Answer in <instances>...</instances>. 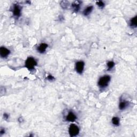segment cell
Segmentation results:
<instances>
[{
  "instance_id": "obj_7",
  "label": "cell",
  "mask_w": 137,
  "mask_h": 137,
  "mask_svg": "<svg viewBox=\"0 0 137 137\" xmlns=\"http://www.w3.org/2000/svg\"><path fill=\"white\" fill-rule=\"evenodd\" d=\"M77 116L75 115V113L72 111H70L66 115L65 120L66 121L73 122H75L77 120Z\"/></svg>"
},
{
  "instance_id": "obj_9",
  "label": "cell",
  "mask_w": 137,
  "mask_h": 137,
  "mask_svg": "<svg viewBox=\"0 0 137 137\" xmlns=\"http://www.w3.org/2000/svg\"><path fill=\"white\" fill-rule=\"evenodd\" d=\"M81 4V2L79 1H75L74 3H72L71 6H72V9L73 11L75 12H78L80 8Z\"/></svg>"
},
{
  "instance_id": "obj_17",
  "label": "cell",
  "mask_w": 137,
  "mask_h": 137,
  "mask_svg": "<svg viewBox=\"0 0 137 137\" xmlns=\"http://www.w3.org/2000/svg\"><path fill=\"white\" fill-rule=\"evenodd\" d=\"M3 118H4V119H5V120H8V118H9V115H8L7 113H4V115H3Z\"/></svg>"
},
{
  "instance_id": "obj_12",
  "label": "cell",
  "mask_w": 137,
  "mask_h": 137,
  "mask_svg": "<svg viewBox=\"0 0 137 137\" xmlns=\"http://www.w3.org/2000/svg\"><path fill=\"white\" fill-rule=\"evenodd\" d=\"M130 25L132 28H136V16L132 18L130 20Z\"/></svg>"
},
{
  "instance_id": "obj_4",
  "label": "cell",
  "mask_w": 137,
  "mask_h": 137,
  "mask_svg": "<svg viewBox=\"0 0 137 137\" xmlns=\"http://www.w3.org/2000/svg\"><path fill=\"white\" fill-rule=\"evenodd\" d=\"M12 14L15 18H19L21 16V8L20 6L18 4H14L13 6V8L12 9Z\"/></svg>"
},
{
  "instance_id": "obj_15",
  "label": "cell",
  "mask_w": 137,
  "mask_h": 137,
  "mask_svg": "<svg viewBox=\"0 0 137 137\" xmlns=\"http://www.w3.org/2000/svg\"><path fill=\"white\" fill-rule=\"evenodd\" d=\"M96 4H97V5L100 8H103L104 6H105L104 3L103 1H97V3H96Z\"/></svg>"
},
{
  "instance_id": "obj_16",
  "label": "cell",
  "mask_w": 137,
  "mask_h": 137,
  "mask_svg": "<svg viewBox=\"0 0 137 137\" xmlns=\"http://www.w3.org/2000/svg\"><path fill=\"white\" fill-rule=\"evenodd\" d=\"M47 79L50 80V81H53L55 79L54 77L53 76H52V75H49L48 77H47Z\"/></svg>"
},
{
  "instance_id": "obj_13",
  "label": "cell",
  "mask_w": 137,
  "mask_h": 137,
  "mask_svg": "<svg viewBox=\"0 0 137 137\" xmlns=\"http://www.w3.org/2000/svg\"><path fill=\"white\" fill-rule=\"evenodd\" d=\"M112 123L115 126H118L120 125V118L117 117H113L112 118Z\"/></svg>"
},
{
  "instance_id": "obj_10",
  "label": "cell",
  "mask_w": 137,
  "mask_h": 137,
  "mask_svg": "<svg viewBox=\"0 0 137 137\" xmlns=\"http://www.w3.org/2000/svg\"><path fill=\"white\" fill-rule=\"evenodd\" d=\"M129 102L125 101V100H122L119 103V109L121 110H123L126 109V108L128 106Z\"/></svg>"
},
{
  "instance_id": "obj_1",
  "label": "cell",
  "mask_w": 137,
  "mask_h": 137,
  "mask_svg": "<svg viewBox=\"0 0 137 137\" xmlns=\"http://www.w3.org/2000/svg\"><path fill=\"white\" fill-rule=\"evenodd\" d=\"M111 80V77L109 75H104L100 77L98 81V86L100 88H104L109 85Z\"/></svg>"
},
{
  "instance_id": "obj_14",
  "label": "cell",
  "mask_w": 137,
  "mask_h": 137,
  "mask_svg": "<svg viewBox=\"0 0 137 137\" xmlns=\"http://www.w3.org/2000/svg\"><path fill=\"white\" fill-rule=\"evenodd\" d=\"M115 64L113 61H109L107 64V65L108 67V70H111L112 68L115 66Z\"/></svg>"
},
{
  "instance_id": "obj_11",
  "label": "cell",
  "mask_w": 137,
  "mask_h": 137,
  "mask_svg": "<svg viewBox=\"0 0 137 137\" xmlns=\"http://www.w3.org/2000/svg\"><path fill=\"white\" fill-rule=\"evenodd\" d=\"M93 10V7L92 6H90L86 7L83 11V15L85 16H88L90 13L92 12Z\"/></svg>"
},
{
  "instance_id": "obj_18",
  "label": "cell",
  "mask_w": 137,
  "mask_h": 137,
  "mask_svg": "<svg viewBox=\"0 0 137 137\" xmlns=\"http://www.w3.org/2000/svg\"><path fill=\"white\" fill-rule=\"evenodd\" d=\"M4 133H5V130H4V129H1V131H0V134H1V135H2Z\"/></svg>"
},
{
  "instance_id": "obj_3",
  "label": "cell",
  "mask_w": 137,
  "mask_h": 137,
  "mask_svg": "<svg viewBox=\"0 0 137 137\" xmlns=\"http://www.w3.org/2000/svg\"><path fill=\"white\" fill-rule=\"evenodd\" d=\"M68 133L70 136L74 137L78 135L79 133V129L78 126L75 124H71L68 129Z\"/></svg>"
},
{
  "instance_id": "obj_8",
  "label": "cell",
  "mask_w": 137,
  "mask_h": 137,
  "mask_svg": "<svg viewBox=\"0 0 137 137\" xmlns=\"http://www.w3.org/2000/svg\"><path fill=\"white\" fill-rule=\"evenodd\" d=\"M48 47V45L45 43H41L37 48V51L41 54L44 53L47 49Z\"/></svg>"
},
{
  "instance_id": "obj_6",
  "label": "cell",
  "mask_w": 137,
  "mask_h": 137,
  "mask_svg": "<svg viewBox=\"0 0 137 137\" xmlns=\"http://www.w3.org/2000/svg\"><path fill=\"white\" fill-rule=\"evenodd\" d=\"M10 54V51L4 47H1L0 48V55L3 58H7Z\"/></svg>"
},
{
  "instance_id": "obj_5",
  "label": "cell",
  "mask_w": 137,
  "mask_h": 137,
  "mask_svg": "<svg viewBox=\"0 0 137 137\" xmlns=\"http://www.w3.org/2000/svg\"><path fill=\"white\" fill-rule=\"evenodd\" d=\"M85 67V63L83 61H78L76 63L75 68L76 72L79 74H81L83 72Z\"/></svg>"
},
{
  "instance_id": "obj_2",
  "label": "cell",
  "mask_w": 137,
  "mask_h": 137,
  "mask_svg": "<svg viewBox=\"0 0 137 137\" xmlns=\"http://www.w3.org/2000/svg\"><path fill=\"white\" fill-rule=\"evenodd\" d=\"M25 65L27 69L30 71H32L34 69L35 66L37 65V62L33 57H29L26 59Z\"/></svg>"
}]
</instances>
